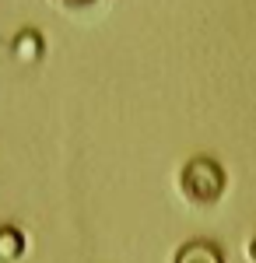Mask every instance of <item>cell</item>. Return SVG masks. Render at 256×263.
I'll return each instance as SVG.
<instances>
[{
    "instance_id": "cell-4",
    "label": "cell",
    "mask_w": 256,
    "mask_h": 263,
    "mask_svg": "<svg viewBox=\"0 0 256 263\" xmlns=\"http://www.w3.org/2000/svg\"><path fill=\"white\" fill-rule=\"evenodd\" d=\"M21 256V235L14 228H0V260H18Z\"/></svg>"
},
{
    "instance_id": "cell-1",
    "label": "cell",
    "mask_w": 256,
    "mask_h": 263,
    "mask_svg": "<svg viewBox=\"0 0 256 263\" xmlns=\"http://www.w3.org/2000/svg\"><path fill=\"white\" fill-rule=\"evenodd\" d=\"M225 190V172L211 158H193L182 168V193L197 203H214Z\"/></svg>"
},
{
    "instance_id": "cell-5",
    "label": "cell",
    "mask_w": 256,
    "mask_h": 263,
    "mask_svg": "<svg viewBox=\"0 0 256 263\" xmlns=\"http://www.w3.org/2000/svg\"><path fill=\"white\" fill-rule=\"evenodd\" d=\"M63 7H88V4H95V0H57Z\"/></svg>"
},
{
    "instance_id": "cell-6",
    "label": "cell",
    "mask_w": 256,
    "mask_h": 263,
    "mask_svg": "<svg viewBox=\"0 0 256 263\" xmlns=\"http://www.w3.org/2000/svg\"><path fill=\"white\" fill-rule=\"evenodd\" d=\"M249 253H253V260H256V242H253V249H249Z\"/></svg>"
},
{
    "instance_id": "cell-3",
    "label": "cell",
    "mask_w": 256,
    "mask_h": 263,
    "mask_svg": "<svg viewBox=\"0 0 256 263\" xmlns=\"http://www.w3.org/2000/svg\"><path fill=\"white\" fill-rule=\"evenodd\" d=\"M14 53H18V60H35V57L42 53V42H39V35L25 28V32H21L18 39H14Z\"/></svg>"
},
{
    "instance_id": "cell-2",
    "label": "cell",
    "mask_w": 256,
    "mask_h": 263,
    "mask_svg": "<svg viewBox=\"0 0 256 263\" xmlns=\"http://www.w3.org/2000/svg\"><path fill=\"white\" fill-rule=\"evenodd\" d=\"M176 263H225V256L211 242H190L176 253Z\"/></svg>"
}]
</instances>
